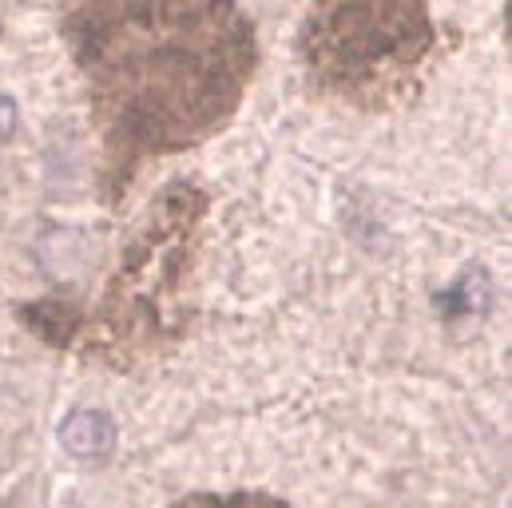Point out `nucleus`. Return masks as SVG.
Returning <instances> with one entry per match:
<instances>
[{"mask_svg": "<svg viewBox=\"0 0 512 508\" xmlns=\"http://www.w3.org/2000/svg\"><path fill=\"white\" fill-rule=\"evenodd\" d=\"M64 40L104 143L108 199L147 159L223 131L258 68L239 0H72Z\"/></svg>", "mask_w": 512, "mask_h": 508, "instance_id": "1", "label": "nucleus"}, {"mask_svg": "<svg viewBox=\"0 0 512 508\" xmlns=\"http://www.w3.org/2000/svg\"><path fill=\"white\" fill-rule=\"evenodd\" d=\"M433 48L429 0H314L298 28L310 92L362 112L405 100Z\"/></svg>", "mask_w": 512, "mask_h": 508, "instance_id": "2", "label": "nucleus"}, {"mask_svg": "<svg viewBox=\"0 0 512 508\" xmlns=\"http://www.w3.org/2000/svg\"><path fill=\"white\" fill-rule=\"evenodd\" d=\"M60 441L72 457H104L116 441V429L104 413H76L64 429H60Z\"/></svg>", "mask_w": 512, "mask_h": 508, "instance_id": "3", "label": "nucleus"}, {"mask_svg": "<svg viewBox=\"0 0 512 508\" xmlns=\"http://www.w3.org/2000/svg\"><path fill=\"white\" fill-rule=\"evenodd\" d=\"M179 508H286V505H274L266 497H195V501H183Z\"/></svg>", "mask_w": 512, "mask_h": 508, "instance_id": "4", "label": "nucleus"}]
</instances>
